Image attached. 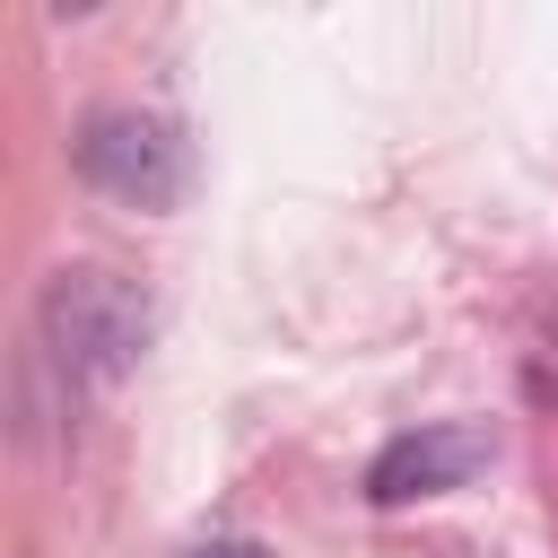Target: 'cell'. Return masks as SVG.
<instances>
[{
	"instance_id": "cell-3",
	"label": "cell",
	"mask_w": 558,
	"mask_h": 558,
	"mask_svg": "<svg viewBox=\"0 0 558 558\" xmlns=\"http://www.w3.org/2000/svg\"><path fill=\"white\" fill-rule=\"evenodd\" d=\"M78 166H87L105 192L140 201V209H166V201L183 192V148H174V131H166V122H140V113H105V122L78 140Z\"/></svg>"
},
{
	"instance_id": "cell-2",
	"label": "cell",
	"mask_w": 558,
	"mask_h": 558,
	"mask_svg": "<svg viewBox=\"0 0 558 558\" xmlns=\"http://www.w3.org/2000/svg\"><path fill=\"white\" fill-rule=\"evenodd\" d=\"M488 453H497V436H488V427H462V418L418 427V436H392V445L366 462V497H375V506L445 497V488H462V480H471Z\"/></svg>"
},
{
	"instance_id": "cell-1",
	"label": "cell",
	"mask_w": 558,
	"mask_h": 558,
	"mask_svg": "<svg viewBox=\"0 0 558 558\" xmlns=\"http://www.w3.org/2000/svg\"><path fill=\"white\" fill-rule=\"evenodd\" d=\"M44 340L61 366H87V375H122L148 340V305L113 279V270H61L44 288Z\"/></svg>"
},
{
	"instance_id": "cell-4",
	"label": "cell",
	"mask_w": 558,
	"mask_h": 558,
	"mask_svg": "<svg viewBox=\"0 0 558 558\" xmlns=\"http://www.w3.org/2000/svg\"><path fill=\"white\" fill-rule=\"evenodd\" d=\"M201 558H253V549H201Z\"/></svg>"
}]
</instances>
